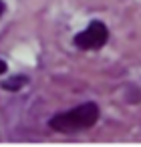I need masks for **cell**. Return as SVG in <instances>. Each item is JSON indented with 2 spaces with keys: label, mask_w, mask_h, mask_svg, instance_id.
Here are the masks:
<instances>
[{
  "label": "cell",
  "mask_w": 141,
  "mask_h": 147,
  "mask_svg": "<svg viewBox=\"0 0 141 147\" xmlns=\"http://www.w3.org/2000/svg\"><path fill=\"white\" fill-rule=\"evenodd\" d=\"M99 119V107L95 103H83L71 111H65V113H59L55 115L49 125L51 129L55 131H61V133H67V131H79V129H89L97 123Z\"/></svg>",
  "instance_id": "1"
},
{
  "label": "cell",
  "mask_w": 141,
  "mask_h": 147,
  "mask_svg": "<svg viewBox=\"0 0 141 147\" xmlns=\"http://www.w3.org/2000/svg\"><path fill=\"white\" fill-rule=\"evenodd\" d=\"M109 38V30L103 22H91L83 32H79L75 36V45L83 51H95V49H101Z\"/></svg>",
  "instance_id": "2"
},
{
  "label": "cell",
  "mask_w": 141,
  "mask_h": 147,
  "mask_svg": "<svg viewBox=\"0 0 141 147\" xmlns=\"http://www.w3.org/2000/svg\"><path fill=\"white\" fill-rule=\"evenodd\" d=\"M24 83H26V77H12V79H8L6 83H2V87L8 89V91H16V89H20Z\"/></svg>",
  "instance_id": "3"
},
{
  "label": "cell",
  "mask_w": 141,
  "mask_h": 147,
  "mask_svg": "<svg viewBox=\"0 0 141 147\" xmlns=\"http://www.w3.org/2000/svg\"><path fill=\"white\" fill-rule=\"evenodd\" d=\"M4 71H6V63H4V61H0V75H2Z\"/></svg>",
  "instance_id": "4"
},
{
  "label": "cell",
  "mask_w": 141,
  "mask_h": 147,
  "mask_svg": "<svg viewBox=\"0 0 141 147\" xmlns=\"http://www.w3.org/2000/svg\"><path fill=\"white\" fill-rule=\"evenodd\" d=\"M4 8H6V6H4V2H2V0H0V16L4 14Z\"/></svg>",
  "instance_id": "5"
}]
</instances>
